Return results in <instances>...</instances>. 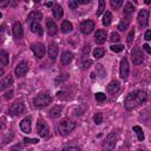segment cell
I'll return each instance as SVG.
<instances>
[{
  "mask_svg": "<svg viewBox=\"0 0 151 151\" xmlns=\"http://www.w3.org/2000/svg\"><path fill=\"white\" fill-rule=\"evenodd\" d=\"M146 99H147L146 92L142 91V90H137V91H133L127 94V97L124 100V106L126 110L131 111V110L136 109L137 106L144 104L146 101Z\"/></svg>",
  "mask_w": 151,
  "mask_h": 151,
  "instance_id": "1",
  "label": "cell"
},
{
  "mask_svg": "<svg viewBox=\"0 0 151 151\" xmlns=\"http://www.w3.org/2000/svg\"><path fill=\"white\" fill-rule=\"evenodd\" d=\"M51 100H52V98H51V96H50L48 93L41 92V93H39L38 96L34 97V99H33V105H34V107H37V109H42V107L47 106V105L51 103Z\"/></svg>",
  "mask_w": 151,
  "mask_h": 151,
  "instance_id": "2",
  "label": "cell"
},
{
  "mask_svg": "<svg viewBox=\"0 0 151 151\" xmlns=\"http://www.w3.org/2000/svg\"><path fill=\"white\" fill-rule=\"evenodd\" d=\"M118 142V133L117 132H111L104 140L103 143V151H113L116 144Z\"/></svg>",
  "mask_w": 151,
  "mask_h": 151,
  "instance_id": "3",
  "label": "cell"
},
{
  "mask_svg": "<svg viewBox=\"0 0 151 151\" xmlns=\"http://www.w3.org/2000/svg\"><path fill=\"white\" fill-rule=\"evenodd\" d=\"M76 127V123L68 118H65L63 119L60 123H59V126H58V131L61 136H65L67 133H70L73 129Z\"/></svg>",
  "mask_w": 151,
  "mask_h": 151,
  "instance_id": "4",
  "label": "cell"
},
{
  "mask_svg": "<svg viewBox=\"0 0 151 151\" xmlns=\"http://www.w3.org/2000/svg\"><path fill=\"white\" fill-rule=\"evenodd\" d=\"M24 112H25V105L21 100H17L15 103H13L8 110V113L11 116H20Z\"/></svg>",
  "mask_w": 151,
  "mask_h": 151,
  "instance_id": "5",
  "label": "cell"
},
{
  "mask_svg": "<svg viewBox=\"0 0 151 151\" xmlns=\"http://www.w3.org/2000/svg\"><path fill=\"white\" fill-rule=\"evenodd\" d=\"M131 59H132V63L134 65H140L144 61V55H143V52H142V50L139 47H133L132 48Z\"/></svg>",
  "mask_w": 151,
  "mask_h": 151,
  "instance_id": "6",
  "label": "cell"
},
{
  "mask_svg": "<svg viewBox=\"0 0 151 151\" xmlns=\"http://www.w3.org/2000/svg\"><path fill=\"white\" fill-rule=\"evenodd\" d=\"M37 132H38V134H39L40 137H42V138H46V137H48V134H50V129H48L47 124H46L42 119H39L38 123H37Z\"/></svg>",
  "mask_w": 151,
  "mask_h": 151,
  "instance_id": "7",
  "label": "cell"
},
{
  "mask_svg": "<svg viewBox=\"0 0 151 151\" xmlns=\"http://www.w3.org/2000/svg\"><path fill=\"white\" fill-rule=\"evenodd\" d=\"M119 73H120V77L122 79H127L129 77V73H130V66H129V61H127V58H123L120 60V67H119Z\"/></svg>",
  "mask_w": 151,
  "mask_h": 151,
  "instance_id": "8",
  "label": "cell"
},
{
  "mask_svg": "<svg viewBox=\"0 0 151 151\" xmlns=\"http://www.w3.org/2000/svg\"><path fill=\"white\" fill-rule=\"evenodd\" d=\"M31 50H32V52L34 53V55H35L38 59L42 58V57L45 55V52H46L45 46H44L42 44H40V42H34V44H32V45H31Z\"/></svg>",
  "mask_w": 151,
  "mask_h": 151,
  "instance_id": "9",
  "label": "cell"
},
{
  "mask_svg": "<svg viewBox=\"0 0 151 151\" xmlns=\"http://www.w3.org/2000/svg\"><path fill=\"white\" fill-rule=\"evenodd\" d=\"M79 28H80V32L83 34H90L94 29V21H92V20H85V21H83L80 24Z\"/></svg>",
  "mask_w": 151,
  "mask_h": 151,
  "instance_id": "10",
  "label": "cell"
},
{
  "mask_svg": "<svg viewBox=\"0 0 151 151\" xmlns=\"http://www.w3.org/2000/svg\"><path fill=\"white\" fill-rule=\"evenodd\" d=\"M28 71V63L27 61H20L14 70V73L17 77H24Z\"/></svg>",
  "mask_w": 151,
  "mask_h": 151,
  "instance_id": "11",
  "label": "cell"
},
{
  "mask_svg": "<svg viewBox=\"0 0 151 151\" xmlns=\"http://www.w3.org/2000/svg\"><path fill=\"white\" fill-rule=\"evenodd\" d=\"M137 21H138V24H139L140 27H145V26L147 25V21H149V11L142 9V11L138 13Z\"/></svg>",
  "mask_w": 151,
  "mask_h": 151,
  "instance_id": "12",
  "label": "cell"
},
{
  "mask_svg": "<svg viewBox=\"0 0 151 151\" xmlns=\"http://www.w3.org/2000/svg\"><path fill=\"white\" fill-rule=\"evenodd\" d=\"M12 31H13V35H14L15 39L22 38V35H24V28H22V25L19 21H17V22L13 24Z\"/></svg>",
  "mask_w": 151,
  "mask_h": 151,
  "instance_id": "13",
  "label": "cell"
},
{
  "mask_svg": "<svg viewBox=\"0 0 151 151\" xmlns=\"http://www.w3.org/2000/svg\"><path fill=\"white\" fill-rule=\"evenodd\" d=\"M31 122H32V118L28 116V117H25L21 123H20V129L22 132L25 133H29L31 132Z\"/></svg>",
  "mask_w": 151,
  "mask_h": 151,
  "instance_id": "14",
  "label": "cell"
},
{
  "mask_svg": "<svg viewBox=\"0 0 151 151\" xmlns=\"http://www.w3.org/2000/svg\"><path fill=\"white\" fill-rule=\"evenodd\" d=\"M46 27H47V33L50 35H55L57 34L58 27H57V24L54 22V20L47 18V20H46Z\"/></svg>",
  "mask_w": 151,
  "mask_h": 151,
  "instance_id": "15",
  "label": "cell"
},
{
  "mask_svg": "<svg viewBox=\"0 0 151 151\" xmlns=\"http://www.w3.org/2000/svg\"><path fill=\"white\" fill-rule=\"evenodd\" d=\"M58 52H59V47L55 42H51L50 46H48V57L51 60H55L57 59V55H58Z\"/></svg>",
  "mask_w": 151,
  "mask_h": 151,
  "instance_id": "16",
  "label": "cell"
},
{
  "mask_svg": "<svg viewBox=\"0 0 151 151\" xmlns=\"http://www.w3.org/2000/svg\"><path fill=\"white\" fill-rule=\"evenodd\" d=\"M42 19V14H41V12H39V11H32L29 14H28V17H27V21L28 22H38V21H40Z\"/></svg>",
  "mask_w": 151,
  "mask_h": 151,
  "instance_id": "17",
  "label": "cell"
},
{
  "mask_svg": "<svg viewBox=\"0 0 151 151\" xmlns=\"http://www.w3.org/2000/svg\"><path fill=\"white\" fill-rule=\"evenodd\" d=\"M106 32L104 29H98L94 34V40L97 44H104L105 40H106Z\"/></svg>",
  "mask_w": 151,
  "mask_h": 151,
  "instance_id": "18",
  "label": "cell"
},
{
  "mask_svg": "<svg viewBox=\"0 0 151 151\" xmlns=\"http://www.w3.org/2000/svg\"><path fill=\"white\" fill-rule=\"evenodd\" d=\"M60 60H61L63 65H68L73 60V54L70 51H65V52H63V54L60 57Z\"/></svg>",
  "mask_w": 151,
  "mask_h": 151,
  "instance_id": "19",
  "label": "cell"
},
{
  "mask_svg": "<svg viewBox=\"0 0 151 151\" xmlns=\"http://www.w3.org/2000/svg\"><path fill=\"white\" fill-rule=\"evenodd\" d=\"M13 85V78L11 77V76H7V77H5L1 81H0V91H2V90H5V88H8L9 86H12Z\"/></svg>",
  "mask_w": 151,
  "mask_h": 151,
  "instance_id": "20",
  "label": "cell"
},
{
  "mask_svg": "<svg viewBox=\"0 0 151 151\" xmlns=\"http://www.w3.org/2000/svg\"><path fill=\"white\" fill-rule=\"evenodd\" d=\"M119 87H120L119 83H118L117 80H113V81H111V83L107 85L106 90H107V92H109V93L114 94L116 92H118V91H119Z\"/></svg>",
  "mask_w": 151,
  "mask_h": 151,
  "instance_id": "21",
  "label": "cell"
},
{
  "mask_svg": "<svg viewBox=\"0 0 151 151\" xmlns=\"http://www.w3.org/2000/svg\"><path fill=\"white\" fill-rule=\"evenodd\" d=\"M52 12H53V17H54L57 20L63 18V14H64V9H63V7H61L60 5H54V6H53V9H52Z\"/></svg>",
  "mask_w": 151,
  "mask_h": 151,
  "instance_id": "22",
  "label": "cell"
},
{
  "mask_svg": "<svg viewBox=\"0 0 151 151\" xmlns=\"http://www.w3.org/2000/svg\"><path fill=\"white\" fill-rule=\"evenodd\" d=\"M60 29H61V32L63 33H70L72 29H73V26H72V24L68 21V20H64L63 22H61V26H60Z\"/></svg>",
  "mask_w": 151,
  "mask_h": 151,
  "instance_id": "23",
  "label": "cell"
},
{
  "mask_svg": "<svg viewBox=\"0 0 151 151\" xmlns=\"http://www.w3.org/2000/svg\"><path fill=\"white\" fill-rule=\"evenodd\" d=\"M31 31L35 34H39V35H42V27L39 22H32L31 24Z\"/></svg>",
  "mask_w": 151,
  "mask_h": 151,
  "instance_id": "24",
  "label": "cell"
},
{
  "mask_svg": "<svg viewBox=\"0 0 151 151\" xmlns=\"http://www.w3.org/2000/svg\"><path fill=\"white\" fill-rule=\"evenodd\" d=\"M60 113H61V106L55 105V106H53V107L51 109V111H50V117H51V118H57V117L60 116Z\"/></svg>",
  "mask_w": 151,
  "mask_h": 151,
  "instance_id": "25",
  "label": "cell"
},
{
  "mask_svg": "<svg viewBox=\"0 0 151 151\" xmlns=\"http://www.w3.org/2000/svg\"><path fill=\"white\" fill-rule=\"evenodd\" d=\"M129 25H130V18L129 17L127 18H124V19L120 20V22L118 25V29L119 31H126V28L129 27Z\"/></svg>",
  "mask_w": 151,
  "mask_h": 151,
  "instance_id": "26",
  "label": "cell"
},
{
  "mask_svg": "<svg viewBox=\"0 0 151 151\" xmlns=\"http://www.w3.org/2000/svg\"><path fill=\"white\" fill-rule=\"evenodd\" d=\"M133 131L136 132L137 138H138V140H139V142L144 140V132H143V130H142V127H140V126L134 125V126H133Z\"/></svg>",
  "mask_w": 151,
  "mask_h": 151,
  "instance_id": "27",
  "label": "cell"
},
{
  "mask_svg": "<svg viewBox=\"0 0 151 151\" xmlns=\"http://www.w3.org/2000/svg\"><path fill=\"white\" fill-rule=\"evenodd\" d=\"M0 64L4 66L8 65V53L6 51H0Z\"/></svg>",
  "mask_w": 151,
  "mask_h": 151,
  "instance_id": "28",
  "label": "cell"
},
{
  "mask_svg": "<svg viewBox=\"0 0 151 151\" xmlns=\"http://www.w3.org/2000/svg\"><path fill=\"white\" fill-rule=\"evenodd\" d=\"M133 12H134V6H133L131 2H127V4L125 5V7H124V14H125L126 17H129V15H131Z\"/></svg>",
  "mask_w": 151,
  "mask_h": 151,
  "instance_id": "29",
  "label": "cell"
},
{
  "mask_svg": "<svg viewBox=\"0 0 151 151\" xmlns=\"http://www.w3.org/2000/svg\"><path fill=\"white\" fill-rule=\"evenodd\" d=\"M111 20H112V13L111 12H106L104 14V18H103V25L104 26H109L111 24Z\"/></svg>",
  "mask_w": 151,
  "mask_h": 151,
  "instance_id": "30",
  "label": "cell"
},
{
  "mask_svg": "<svg viewBox=\"0 0 151 151\" xmlns=\"http://www.w3.org/2000/svg\"><path fill=\"white\" fill-rule=\"evenodd\" d=\"M111 6L113 9H119L123 6V0H111Z\"/></svg>",
  "mask_w": 151,
  "mask_h": 151,
  "instance_id": "31",
  "label": "cell"
},
{
  "mask_svg": "<svg viewBox=\"0 0 151 151\" xmlns=\"http://www.w3.org/2000/svg\"><path fill=\"white\" fill-rule=\"evenodd\" d=\"M104 53H105L104 48H101V47H98V48H96V50L93 51V57L98 59V58H101V57L104 55Z\"/></svg>",
  "mask_w": 151,
  "mask_h": 151,
  "instance_id": "32",
  "label": "cell"
},
{
  "mask_svg": "<svg viewBox=\"0 0 151 151\" xmlns=\"http://www.w3.org/2000/svg\"><path fill=\"white\" fill-rule=\"evenodd\" d=\"M67 79H68V74H67V73H66V74H65V73H63V74H60V76L55 79V84H57V85H58V84H61V83L66 81Z\"/></svg>",
  "mask_w": 151,
  "mask_h": 151,
  "instance_id": "33",
  "label": "cell"
},
{
  "mask_svg": "<svg viewBox=\"0 0 151 151\" xmlns=\"http://www.w3.org/2000/svg\"><path fill=\"white\" fill-rule=\"evenodd\" d=\"M93 122H94L97 125L101 124V122H103V114H101V113H96V114L93 116Z\"/></svg>",
  "mask_w": 151,
  "mask_h": 151,
  "instance_id": "34",
  "label": "cell"
},
{
  "mask_svg": "<svg viewBox=\"0 0 151 151\" xmlns=\"http://www.w3.org/2000/svg\"><path fill=\"white\" fill-rule=\"evenodd\" d=\"M105 8V1L104 0H99V6H98V11H97V15H100L103 13Z\"/></svg>",
  "mask_w": 151,
  "mask_h": 151,
  "instance_id": "35",
  "label": "cell"
},
{
  "mask_svg": "<svg viewBox=\"0 0 151 151\" xmlns=\"http://www.w3.org/2000/svg\"><path fill=\"white\" fill-rule=\"evenodd\" d=\"M110 48H111V51L112 52H120V51H123L124 50V46L123 45H111L110 46Z\"/></svg>",
  "mask_w": 151,
  "mask_h": 151,
  "instance_id": "36",
  "label": "cell"
},
{
  "mask_svg": "<svg viewBox=\"0 0 151 151\" xmlns=\"http://www.w3.org/2000/svg\"><path fill=\"white\" fill-rule=\"evenodd\" d=\"M96 99H97V101L101 103V101H104V100L106 99V96H105L103 92H97V93H96Z\"/></svg>",
  "mask_w": 151,
  "mask_h": 151,
  "instance_id": "37",
  "label": "cell"
},
{
  "mask_svg": "<svg viewBox=\"0 0 151 151\" xmlns=\"http://www.w3.org/2000/svg\"><path fill=\"white\" fill-rule=\"evenodd\" d=\"M133 38H134V29L132 28L131 31H130V33L127 34V44H132V41H133Z\"/></svg>",
  "mask_w": 151,
  "mask_h": 151,
  "instance_id": "38",
  "label": "cell"
},
{
  "mask_svg": "<svg viewBox=\"0 0 151 151\" xmlns=\"http://www.w3.org/2000/svg\"><path fill=\"white\" fill-rule=\"evenodd\" d=\"M61 151H83V150L80 147H78V146H66Z\"/></svg>",
  "mask_w": 151,
  "mask_h": 151,
  "instance_id": "39",
  "label": "cell"
},
{
  "mask_svg": "<svg viewBox=\"0 0 151 151\" xmlns=\"http://www.w3.org/2000/svg\"><path fill=\"white\" fill-rule=\"evenodd\" d=\"M119 39H120V37H119L117 33H114V32L111 33V38H110V40H111L112 42H117V41H119Z\"/></svg>",
  "mask_w": 151,
  "mask_h": 151,
  "instance_id": "40",
  "label": "cell"
},
{
  "mask_svg": "<svg viewBox=\"0 0 151 151\" xmlns=\"http://www.w3.org/2000/svg\"><path fill=\"white\" fill-rule=\"evenodd\" d=\"M24 142L27 144H37L39 142V139L37 138H24Z\"/></svg>",
  "mask_w": 151,
  "mask_h": 151,
  "instance_id": "41",
  "label": "cell"
},
{
  "mask_svg": "<svg viewBox=\"0 0 151 151\" xmlns=\"http://www.w3.org/2000/svg\"><path fill=\"white\" fill-rule=\"evenodd\" d=\"M68 6H70L71 9H76V8L78 7V2H77V0H70V1H68Z\"/></svg>",
  "mask_w": 151,
  "mask_h": 151,
  "instance_id": "42",
  "label": "cell"
},
{
  "mask_svg": "<svg viewBox=\"0 0 151 151\" xmlns=\"http://www.w3.org/2000/svg\"><path fill=\"white\" fill-rule=\"evenodd\" d=\"M8 4H9L8 0H0V7H6L8 6Z\"/></svg>",
  "mask_w": 151,
  "mask_h": 151,
  "instance_id": "43",
  "label": "cell"
},
{
  "mask_svg": "<svg viewBox=\"0 0 151 151\" xmlns=\"http://www.w3.org/2000/svg\"><path fill=\"white\" fill-rule=\"evenodd\" d=\"M150 39H151V31L147 29V31L145 32V40H150Z\"/></svg>",
  "mask_w": 151,
  "mask_h": 151,
  "instance_id": "44",
  "label": "cell"
},
{
  "mask_svg": "<svg viewBox=\"0 0 151 151\" xmlns=\"http://www.w3.org/2000/svg\"><path fill=\"white\" fill-rule=\"evenodd\" d=\"M12 97H13V91H9V92L5 93V98H6V99H11Z\"/></svg>",
  "mask_w": 151,
  "mask_h": 151,
  "instance_id": "45",
  "label": "cell"
},
{
  "mask_svg": "<svg viewBox=\"0 0 151 151\" xmlns=\"http://www.w3.org/2000/svg\"><path fill=\"white\" fill-rule=\"evenodd\" d=\"M92 64V61L91 60H87L86 63H84V65H83V68H88V66Z\"/></svg>",
  "mask_w": 151,
  "mask_h": 151,
  "instance_id": "46",
  "label": "cell"
},
{
  "mask_svg": "<svg viewBox=\"0 0 151 151\" xmlns=\"http://www.w3.org/2000/svg\"><path fill=\"white\" fill-rule=\"evenodd\" d=\"M77 2H78V5H79V4H80V5H85V4H88L90 0H77Z\"/></svg>",
  "mask_w": 151,
  "mask_h": 151,
  "instance_id": "47",
  "label": "cell"
},
{
  "mask_svg": "<svg viewBox=\"0 0 151 151\" xmlns=\"http://www.w3.org/2000/svg\"><path fill=\"white\" fill-rule=\"evenodd\" d=\"M143 48H144V50H145L147 53H151V48H150V46H149L147 44H145V45L143 46Z\"/></svg>",
  "mask_w": 151,
  "mask_h": 151,
  "instance_id": "48",
  "label": "cell"
},
{
  "mask_svg": "<svg viewBox=\"0 0 151 151\" xmlns=\"http://www.w3.org/2000/svg\"><path fill=\"white\" fill-rule=\"evenodd\" d=\"M4 73H5L4 68H2V67H0V77H1V76H4Z\"/></svg>",
  "mask_w": 151,
  "mask_h": 151,
  "instance_id": "49",
  "label": "cell"
},
{
  "mask_svg": "<svg viewBox=\"0 0 151 151\" xmlns=\"http://www.w3.org/2000/svg\"><path fill=\"white\" fill-rule=\"evenodd\" d=\"M46 6L47 7H52L53 6V2H46Z\"/></svg>",
  "mask_w": 151,
  "mask_h": 151,
  "instance_id": "50",
  "label": "cell"
},
{
  "mask_svg": "<svg viewBox=\"0 0 151 151\" xmlns=\"http://www.w3.org/2000/svg\"><path fill=\"white\" fill-rule=\"evenodd\" d=\"M136 151H145L144 149H138V150H136Z\"/></svg>",
  "mask_w": 151,
  "mask_h": 151,
  "instance_id": "51",
  "label": "cell"
},
{
  "mask_svg": "<svg viewBox=\"0 0 151 151\" xmlns=\"http://www.w3.org/2000/svg\"><path fill=\"white\" fill-rule=\"evenodd\" d=\"M1 18H2V13L0 12V19H1Z\"/></svg>",
  "mask_w": 151,
  "mask_h": 151,
  "instance_id": "52",
  "label": "cell"
}]
</instances>
